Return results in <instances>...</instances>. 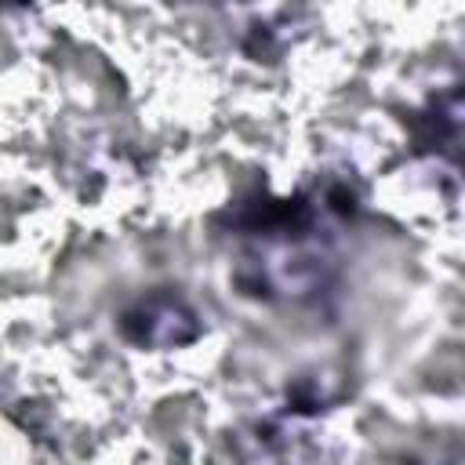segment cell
Instances as JSON below:
<instances>
[{
    "instance_id": "6da1fadb",
    "label": "cell",
    "mask_w": 465,
    "mask_h": 465,
    "mask_svg": "<svg viewBox=\"0 0 465 465\" xmlns=\"http://www.w3.org/2000/svg\"><path fill=\"white\" fill-rule=\"evenodd\" d=\"M189 320L193 316L178 302L160 298V302L142 305L138 312H127L124 331H127V338H134L142 345H167V341H189V334L178 331V323H189Z\"/></svg>"
}]
</instances>
